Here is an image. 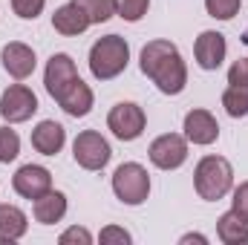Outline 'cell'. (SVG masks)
I'll return each mask as SVG.
<instances>
[{
    "label": "cell",
    "instance_id": "5b68a950",
    "mask_svg": "<svg viewBox=\"0 0 248 245\" xmlns=\"http://www.w3.org/2000/svg\"><path fill=\"white\" fill-rule=\"evenodd\" d=\"M110 156H113V150H110L107 138L101 133H95V130H84L72 141V159L84 170H104Z\"/></svg>",
    "mask_w": 248,
    "mask_h": 245
},
{
    "label": "cell",
    "instance_id": "4fadbf2b",
    "mask_svg": "<svg viewBox=\"0 0 248 245\" xmlns=\"http://www.w3.org/2000/svg\"><path fill=\"white\" fill-rule=\"evenodd\" d=\"M185 138L193 144H214L219 138V124L208 110H190L185 116Z\"/></svg>",
    "mask_w": 248,
    "mask_h": 245
},
{
    "label": "cell",
    "instance_id": "d6986e66",
    "mask_svg": "<svg viewBox=\"0 0 248 245\" xmlns=\"http://www.w3.org/2000/svg\"><path fill=\"white\" fill-rule=\"evenodd\" d=\"M217 237L225 245H246L248 243V222L237 214V211H228L217 219Z\"/></svg>",
    "mask_w": 248,
    "mask_h": 245
},
{
    "label": "cell",
    "instance_id": "ac0fdd59",
    "mask_svg": "<svg viewBox=\"0 0 248 245\" xmlns=\"http://www.w3.org/2000/svg\"><path fill=\"white\" fill-rule=\"evenodd\" d=\"M26 228L29 219L17 205H0V243H17Z\"/></svg>",
    "mask_w": 248,
    "mask_h": 245
},
{
    "label": "cell",
    "instance_id": "ba28073f",
    "mask_svg": "<svg viewBox=\"0 0 248 245\" xmlns=\"http://www.w3.org/2000/svg\"><path fill=\"white\" fill-rule=\"evenodd\" d=\"M147 156L159 170H176L187 159V138L179 136V133H165V136L153 138Z\"/></svg>",
    "mask_w": 248,
    "mask_h": 245
},
{
    "label": "cell",
    "instance_id": "9a60e30c",
    "mask_svg": "<svg viewBox=\"0 0 248 245\" xmlns=\"http://www.w3.org/2000/svg\"><path fill=\"white\" fill-rule=\"evenodd\" d=\"M66 144V130L58 122H41L32 130V147L44 156H58L61 147Z\"/></svg>",
    "mask_w": 248,
    "mask_h": 245
},
{
    "label": "cell",
    "instance_id": "e0dca14e",
    "mask_svg": "<svg viewBox=\"0 0 248 245\" xmlns=\"http://www.w3.org/2000/svg\"><path fill=\"white\" fill-rule=\"evenodd\" d=\"M52 26H55V32H61V35H66V38H72V35L87 32L90 17H87L75 3H66V6H61V9H55V15H52Z\"/></svg>",
    "mask_w": 248,
    "mask_h": 245
},
{
    "label": "cell",
    "instance_id": "cb8c5ba5",
    "mask_svg": "<svg viewBox=\"0 0 248 245\" xmlns=\"http://www.w3.org/2000/svg\"><path fill=\"white\" fill-rule=\"evenodd\" d=\"M240 6H243V0H205L208 15L217 20H231L240 12Z\"/></svg>",
    "mask_w": 248,
    "mask_h": 245
},
{
    "label": "cell",
    "instance_id": "8fae6325",
    "mask_svg": "<svg viewBox=\"0 0 248 245\" xmlns=\"http://www.w3.org/2000/svg\"><path fill=\"white\" fill-rule=\"evenodd\" d=\"M0 61H3V69L12 75V78H17V81H23V78H29L32 72H35V49L32 46H26V44H20V41H9L6 46H3V52H0Z\"/></svg>",
    "mask_w": 248,
    "mask_h": 245
},
{
    "label": "cell",
    "instance_id": "52a82bcc",
    "mask_svg": "<svg viewBox=\"0 0 248 245\" xmlns=\"http://www.w3.org/2000/svg\"><path fill=\"white\" fill-rule=\"evenodd\" d=\"M38 113V98L26 84H12L9 90H3L0 95V116L9 124L29 122Z\"/></svg>",
    "mask_w": 248,
    "mask_h": 245
},
{
    "label": "cell",
    "instance_id": "4316f807",
    "mask_svg": "<svg viewBox=\"0 0 248 245\" xmlns=\"http://www.w3.org/2000/svg\"><path fill=\"white\" fill-rule=\"evenodd\" d=\"M231 211H237L243 219L248 222V182H243L234 190V199H231Z\"/></svg>",
    "mask_w": 248,
    "mask_h": 245
},
{
    "label": "cell",
    "instance_id": "44dd1931",
    "mask_svg": "<svg viewBox=\"0 0 248 245\" xmlns=\"http://www.w3.org/2000/svg\"><path fill=\"white\" fill-rule=\"evenodd\" d=\"M87 17L90 23H107L116 15V0H72Z\"/></svg>",
    "mask_w": 248,
    "mask_h": 245
},
{
    "label": "cell",
    "instance_id": "5bb4252c",
    "mask_svg": "<svg viewBox=\"0 0 248 245\" xmlns=\"http://www.w3.org/2000/svg\"><path fill=\"white\" fill-rule=\"evenodd\" d=\"M55 101L61 104V110L66 113V116H72V119H84V116L93 110V90H90L81 78H75V81L63 90Z\"/></svg>",
    "mask_w": 248,
    "mask_h": 245
},
{
    "label": "cell",
    "instance_id": "9c48e42d",
    "mask_svg": "<svg viewBox=\"0 0 248 245\" xmlns=\"http://www.w3.org/2000/svg\"><path fill=\"white\" fill-rule=\"evenodd\" d=\"M12 187L23 199H41L44 193L52 190V173L46 168H41V165H23L12 176Z\"/></svg>",
    "mask_w": 248,
    "mask_h": 245
},
{
    "label": "cell",
    "instance_id": "3957f363",
    "mask_svg": "<svg viewBox=\"0 0 248 245\" xmlns=\"http://www.w3.org/2000/svg\"><path fill=\"white\" fill-rule=\"evenodd\" d=\"M234 184V170L231 162L222 156H205L199 159L196 170H193V187L199 193V199L205 202H219Z\"/></svg>",
    "mask_w": 248,
    "mask_h": 245
},
{
    "label": "cell",
    "instance_id": "f546056e",
    "mask_svg": "<svg viewBox=\"0 0 248 245\" xmlns=\"http://www.w3.org/2000/svg\"><path fill=\"white\" fill-rule=\"evenodd\" d=\"M182 243H208V237H202V234H185Z\"/></svg>",
    "mask_w": 248,
    "mask_h": 245
},
{
    "label": "cell",
    "instance_id": "ffe728a7",
    "mask_svg": "<svg viewBox=\"0 0 248 245\" xmlns=\"http://www.w3.org/2000/svg\"><path fill=\"white\" fill-rule=\"evenodd\" d=\"M222 107L231 119H243L248 113V87L243 84H231L225 92H222Z\"/></svg>",
    "mask_w": 248,
    "mask_h": 245
},
{
    "label": "cell",
    "instance_id": "7c38bea8",
    "mask_svg": "<svg viewBox=\"0 0 248 245\" xmlns=\"http://www.w3.org/2000/svg\"><path fill=\"white\" fill-rule=\"evenodd\" d=\"M78 78V69H75V61L66 55V52H55L49 63H46V72H44V84H46V92L52 98H58L63 90Z\"/></svg>",
    "mask_w": 248,
    "mask_h": 245
},
{
    "label": "cell",
    "instance_id": "2e32d148",
    "mask_svg": "<svg viewBox=\"0 0 248 245\" xmlns=\"http://www.w3.org/2000/svg\"><path fill=\"white\" fill-rule=\"evenodd\" d=\"M32 214H35V219H38L41 225H55V222H61L63 214H66V196H63L61 190L44 193L41 199H35Z\"/></svg>",
    "mask_w": 248,
    "mask_h": 245
},
{
    "label": "cell",
    "instance_id": "7402d4cb",
    "mask_svg": "<svg viewBox=\"0 0 248 245\" xmlns=\"http://www.w3.org/2000/svg\"><path fill=\"white\" fill-rule=\"evenodd\" d=\"M20 153V136L12 127H0V165L15 162Z\"/></svg>",
    "mask_w": 248,
    "mask_h": 245
},
{
    "label": "cell",
    "instance_id": "484cf974",
    "mask_svg": "<svg viewBox=\"0 0 248 245\" xmlns=\"http://www.w3.org/2000/svg\"><path fill=\"white\" fill-rule=\"evenodd\" d=\"M58 243L61 245H90L93 243V234H90L87 228H78V225H75V228H66V231H63L61 237H58Z\"/></svg>",
    "mask_w": 248,
    "mask_h": 245
},
{
    "label": "cell",
    "instance_id": "d4e9b609",
    "mask_svg": "<svg viewBox=\"0 0 248 245\" xmlns=\"http://www.w3.org/2000/svg\"><path fill=\"white\" fill-rule=\"evenodd\" d=\"M44 6H46V0H12L15 15L23 17V20H35L44 12Z\"/></svg>",
    "mask_w": 248,
    "mask_h": 245
},
{
    "label": "cell",
    "instance_id": "f1b7e54d",
    "mask_svg": "<svg viewBox=\"0 0 248 245\" xmlns=\"http://www.w3.org/2000/svg\"><path fill=\"white\" fill-rule=\"evenodd\" d=\"M104 245H113V243H122V245H127L130 243V234L124 231V228H116V225H110V228H104L101 231V237H98Z\"/></svg>",
    "mask_w": 248,
    "mask_h": 245
},
{
    "label": "cell",
    "instance_id": "277c9868",
    "mask_svg": "<svg viewBox=\"0 0 248 245\" xmlns=\"http://www.w3.org/2000/svg\"><path fill=\"white\" fill-rule=\"evenodd\" d=\"M113 193L124 205H141L150 196V176L139 162H124L113 173Z\"/></svg>",
    "mask_w": 248,
    "mask_h": 245
},
{
    "label": "cell",
    "instance_id": "6da1fadb",
    "mask_svg": "<svg viewBox=\"0 0 248 245\" xmlns=\"http://www.w3.org/2000/svg\"><path fill=\"white\" fill-rule=\"evenodd\" d=\"M141 72L159 87V92L165 95H179L187 84V66L179 55V46L170 41H150L144 44L141 55H139Z\"/></svg>",
    "mask_w": 248,
    "mask_h": 245
},
{
    "label": "cell",
    "instance_id": "8992f818",
    "mask_svg": "<svg viewBox=\"0 0 248 245\" xmlns=\"http://www.w3.org/2000/svg\"><path fill=\"white\" fill-rule=\"evenodd\" d=\"M144 124H147L144 110H141L139 104H133V101H119V104L110 110V116H107V127H110L113 136L122 138V141H136V138L144 133Z\"/></svg>",
    "mask_w": 248,
    "mask_h": 245
},
{
    "label": "cell",
    "instance_id": "30bf717a",
    "mask_svg": "<svg viewBox=\"0 0 248 245\" xmlns=\"http://www.w3.org/2000/svg\"><path fill=\"white\" fill-rule=\"evenodd\" d=\"M225 52H228V44H225V35L222 32H202L193 44V58L202 69H219L225 61Z\"/></svg>",
    "mask_w": 248,
    "mask_h": 245
},
{
    "label": "cell",
    "instance_id": "7a4b0ae2",
    "mask_svg": "<svg viewBox=\"0 0 248 245\" xmlns=\"http://www.w3.org/2000/svg\"><path fill=\"white\" fill-rule=\"evenodd\" d=\"M130 61V44L122 35H104L93 44L90 49V72L98 81H110L122 75Z\"/></svg>",
    "mask_w": 248,
    "mask_h": 245
},
{
    "label": "cell",
    "instance_id": "83f0119b",
    "mask_svg": "<svg viewBox=\"0 0 248 245\" xmlns=\"http://www.w3.org/2000/svg\"><path fill=\"white\" fill-rule=\"evenodd\" d=\"M228 84H243V87H248V58L234 61V66L228 69Z\"/></svg>",
    "mask_w": 248,
    "mask_h": 245
},
{
    "label": "cell",
    "instance_id": "603a6c76",
    "mask_svg": "<svg viewBox=\"0 0 248 245\" xmlns=\"http://www.w3.org/2000/svg\"><path fill=\"white\" fill-rule=\"evenodd\" d=\"M147 6L150 0H116V15L127 23H136L147 15Z\"/></svg>",
    "mask_w": 248,
    "mask_h": 245
}]
</instances>
